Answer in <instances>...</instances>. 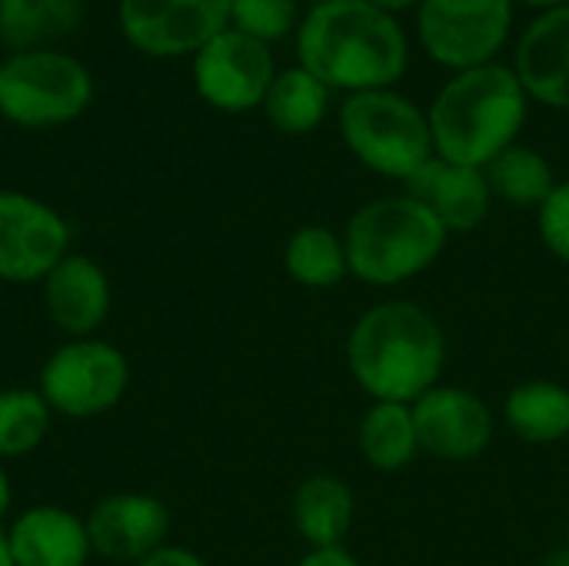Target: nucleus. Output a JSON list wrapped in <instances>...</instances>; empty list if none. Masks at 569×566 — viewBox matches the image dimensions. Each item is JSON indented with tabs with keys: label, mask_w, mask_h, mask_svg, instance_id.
<instances>
[{
	"label": "nucleus",
	"mask_w": 569,
	"mask_h": 566,
	"mask_svg": "<svg viewBox=\"0 0 569 566\" xmlns=\"http://www.w3.org/2000/svg\"><path fill=\"white\" fill-rule=\"evenodd\" d=\"M297 566H363L350 550L333 547V550H310Z\"/></svg>",
	"instance_id": "29"
},
{
	"label": "nucleus",
	"mask_w": 569,
	"mask_h": 566,
	"mask_svg": "<svg viewBox=\"0 0 569 566\" xmlns=\"http://www.w3.org/2000/svg\"><path fill=\"white\" fill-rule=\"evenodd\" d=\"M50 430V407L40 390H0V460L23 457L43 444Z\"/></svg>",
	"instance_id": "25"
},
{
	"label": "nucleus",
	"mask_w": 569,
	"mask_h": 566,
	"mask_svg": "<svg viewBox=\"0 0 569 566\" xmlns=\"http://www.w3.org/2000/svg\"><path fill=\"white\" fill-rule=\"evenodd\" d=\"M340 137L367 170L403 183L433 157L430 117L397 90L350 93L340 107Z\"/></svg>",
	"instance_id": "5"
},
{
	"label": "nucleus",
	"mask_w": 569,
	"mask_h": 566,
	"mask_svg": "<svg viewBox=\"0 0 569 566\" xmlns=\"http://www.w3.org/2000/svg\"><path fill=\"white\" fill-rule=\"evenodd\" d=\"M527 7H537V10H557V7H567L569 0H520Z\"/></svg>",
	"instance_id": "32"
},
{
	"label": "nucleus",
	"mask_w": 569,
	"mask_h": 566,
	"mask_svg": "<svg viewBox=\"0 0 569 566\" xmlns=\"http://www.w3.org/2000/svg\"><path fill=\"white\" fill-rule=\"evenodd\" d=\"M117 23L147 57H193L230 27V0H117Z\"/></svg>",
	"instance_id": "10"
},
{
	"label": "nucleus",
	"mask_w": 569,
	"mask_h": 566,
	"mask_svg": "<svg viewBox=\"0 0 569 566\" xmlns=\"http://www.w3.org/2000/svg\"><path fill=\"white\" fill-rule=\"evenodd\" d=\"M93 100L90 70L53 47L17 50L0 60V113L17 127H60Z\"/></svg>",
	"instance_id": "6"
},
{
	"label": "nucleus",
	"mask_w": 569,
	"mask_h": 566,
	"mask_svg": "<svg viewBox=\"0 0 569 566\" xmlns=\"http://www.w3.org/2000/svg\"><path fill=\"white\" fill-rule=\"evenodd\" d=\"M43 307L57 330L73 340L90 337L110 314V280L93 257L67 254L43 277Z\"/></svg>",
	"instance_id": "16"
},
{
	"label": "nucleus",
	"mask_w": 569,
	"mask_h": 566,
	"mask_svg": "<svg viewBox=\"0 0 569 566\" xmlns=\"http://www.w3.org/2000/svg\"><path fill=\"white\" fill-rule=\"evenodd\" d=\"M0 566H13V557H10V544H7V534L0 530Z\"/></svg>",
	"instance_id": "33"
},
{
	"label": "nucleus",
	"mask_w": 569,
	"mask_h": 566,
	"mask_svg": "<svg viewBox=\"0 0 569 566\" xmlns=\"http://www.w3.org/2000/svg\"><path fill=\"white\" fill-rule=\"evenodd\" d=\"M513 70L530 100L569 110V3L543 10L520 33Z\"/></svg>",
	"instance_id": "15"
},
{
	"label": "nucleus",
	"mask_w": 569,
	"mask_h": 566,
	"mask_svg": "<svg viewBox=\"0 0 569 566\" xmlns=\"http://www.w3.org/2000/svg\"><path fill=\"white\" fill-rule=\"evenodd\" d=\"M230 27L260 43H277L300 27V0H230Z\"/></svg>",
	"instance_id": "26"
},
{
	"label": "nucleus",
	"mask_w": 569,
	"mask_h": 566,
	"mask_svg": "<svg viewBox=\"0 0 569 566\" xmlns=\"http://www.w3.org/2000/svg\"><path fill=\"white\" fill-rule=\"evenodd\" d=\"M487 183L490 193L513 203V207H537L553 193L557 180H553V167L543 153H537L533 147L513 143L507 147L500 157H493L487 167Z\"/></svg>",
	"instance_id": "24"
},
{
	"label": "nucleus",
	"mask_w": 569,
	"mask_h": 566,
	"mask_svg": "<svg viewBox=\"0 0 569 566\" xmlns=\"http://www.w3.org/2000/svg\"><path fill=\"white\" fill-rule=\"evenodd\" d=\"M567 360H569V350H567Z\"/></svg>",
	"instance_id": "37"
},
{
	"label": "nucleus",
	"mask_w": 569,
	"mask_h": 566,
	"mask_svg": "<svg viewBox=\"0 0 569 566\" xmlns=\"http://www.w3.org/2000/svg\"><path fill=\"white\" fill-rule=\"evenodd\" d=\"M547 566H569V550H563V554H553V557L547 560Z\"/></svg>",
	"instance_id": "34"
},
{
	"label": "nucleus",
	"mask_w": 569,
	"mask_h": 566,
	"mask_svg": "<svg viewBox=\"0 0 569 566\" xmlns=\"http://www.w3.org/2000/svg\"><path fill=\"white\" fill-rule=\"evenodd\" d=\"M507 427L527 444L569 440V390L553 380L517 384L503 400Z\"/></svg>",
	"instance_id": "20"
},
{
	"label": "nucleus",
	"mask_w": 569,
	"mask_h": 566,
	"mask_svg": "<svg viewBox=\"0 0 569 566\" xmlns=\"http://www.w3.org/2000/svg\"><path fill=\"white\" fill-rule=\"evenodd\" d=\"M137 566H207V560L197 557L193 550H183V547H160L157 554H150Z\"/></svg>",
	"instance_id": "28"
},
{
	"label": "nucleus",
	"mask_w": 569,
	"mask_h": 566,
	"mask_svg": "<svg viewBox=\"0 0 569 566\" xmlns=\"http://www.w3.org/2000/svg\"><path fill=\"white\" fill-rule=\"evenodd\" d=\"M370 3H377L380 10H387V13H403V10H417L423 0H370Z\"/></svg>",
	"instance_id": "30"
},
{
	"label": "nucleus",
	"mask_w": 569,
	"mask_h": 566,
	"mask_svg": "<svg viewBox=\"0 0 569 566\" xmlns=\"http://www.w3.org/2000/svg\"><path fill=\"white\" fill-rule=\"evenodd\" d=\"M283 267L290 280L300 287H310V290L337 287L350 274L343 237H337L330 227L307 224L290 234L287 250H283Z\"/></svg>",
	"instance_id": "23"
},
{
	"label": "nucleus",
	"mask_w": 569,
	"mask_h": 566,
	"mask_svg": "<svg viewBox=\"0 0 569 566\" xmlns=\"http://www.w3.org/2000/svg\"><path fill=\"white\" fill-rule=\"evenodd\" d=\"M357 444H360L363 460L380 474H397V470L410 467L417 460V454H420L413 407L410 404L373 400L370 410L360 420Z\"/></svg>",
	"instance_id": "19"
},
{
	"label": "nucleus",
	"mask_w": 569,
	"mask_h": 566,
	"mask_svg": "<svg viewBox=\"0 0 569 566\" xmlns=\"http://www.w3.org/2000/svg\"><path fill=\"white\" fill-rule=\"evenodd\" d=\"M330 93L333 90L327 83H320L310 70L290 67L273 77V83L263 97V113L273 130L303 137L323 123V117L330 110Z\"/></svg>",
	"instance_id": "21"
},
{
	"label": "nucleus",
	"mask_w": 569,
	"mask_h": 566,
	"mask_svg": "<svg viewBox=\"0 0 569 566\" xmlns=\"http://www.w3.org/2000/svg\"><path fill=\"white\" fill-rule=\"evenodd\" d=\"M70 227L43 200L0 190V280L43 284V277L67 257Z\"/></svg>",
	"instance_id": "11"
},
{
	"label": "nucleus",
	"mask_w": 569,
	"mask_h": 566,
	"mask_svg": "<svg viewBox=\"0 0 569 566\" xmlns=\"http://www.w3.org/2000/svg\"><path fill=\"white\" fill-rule=\"evenodd\" d=\"M357 517V497L347 480L333 474L307 477L293 494V527L310 550L343 547Z\"/></svg>",
	"instance_id": "18"
},
{
	"label": "nucleus",
	"mask_w": 569,
	"mask_h": 566,
	"mask_svg": "<svg viewBox=\"0 0 569 566\" xmlns=\"http://www.w3.org/2000/svg\"><path fill=\"white\" fill-rule=\"evenodd\" d=\"M413 407V424L420 437V450L447 464H467L487 454L493 444V414L473 390L437 384Z\"/></svg>",
	"instance_id": "12"
},
{
	"label": "nucleus",
	"mask_w": 569,
	"mask_h": 566,
	"mask_svg": "<svg viewBox=\"0 0 569 566\" xmlns=\"http://www.w3.org/2000/svg\"><path fill=\"white\" fill-rule=\"evenodd\" d=\"M13 566H87V520L63 507H30L7 530Z\"/></svg>",
	"instance_id": "17"
},
{
	"label": "nucleus",
	"mask_w": 569,
	"mask_h": 566,
	"mask_svg": "<svg viewBox=\"0 0 569 566\" xmlns=\"http://www.w3.org/2000/svg\"><path fill=\"white\" fill-rule=\"evenodd\" d=\"M10 500H13V494H10V477H7V470H3V464H0V520H3L7 510H10Z\"/></svg>",
	"instance_id": "31"
},
{
	"label": "nucleus",
	"mask_w": 569,
	"mask_h": 566,
	"mask_svg": "<svg viewBox=\"0 0 569 566\" xmlns=\"http://www.w3.org/2000/svg\"><path fill=\"white\" fill-rule=\"evenodd\" d=\"M447 227L410 193L360 207L343 234L350 274L370 287H397L420 277L447 247Z\"/></svg>",
	"instance_id": "4"
},
{
	"label": "nucleus",
	"mask_w": 569,
	"mask_h": 566,
	"mask_svg": "<svg viewBox=\"0 0 569 566\" xmlns=\"http://www.w3.org/2000/svg\"><path fill=\"white\" fill-rule=\"evenodd\" d=\"M300 3H310V7H317V3H327V0H300Z\"/></svg>",
	"instance_id": "35"
},
{
	"label": "nucleus",
	"mask_w": 569,
	"mask_h": 566,
	"mask_svg": "<svg viewBox=\"0 0 569 566\" xmlns=\"http://www.w3.org/2000/svg\"><path fill=\"white\" fill-rule=\"evenodd\" d=\"M83 13V0H0V40L17 50L50 47L67 37Z\"/></svg>",
	"instance_id": "22"
},
{
	"label": "nucleus",
	"mask_w": 569,
	"mask_h": 566,
	"mask_svg": "<svg viewBox=\"0 0 569 566\" xmlns=\"http://www.w3.org/2000/svg\"><path fill=\"white\" fill-rule=\"evenodd\" d=\"M130 387L127 357L107 340H70L40 370V394L53 414L100 417L113 410Z\"/></svg>",
	"instance_id": "8"
},
{
	"label": "nucleus",
	"mask_w": 569,
	"mask_h": 566,
	"mask_svg": "<svg viewBox=\"0 0 569 566\" xmlns=\"http://www.w3.org/2000/svg\"><path fill=\"white\" fill-rule=\"evenodd\" d=\"M527 90L513 67L483 63L453 73L437 100L430 103V133L433 153L483 170L493 157L517 143L527 123Z\"/></svg>",
	"instance_id": "3"
},
{
	"label": "nucleus",
	"mask_w": 569,
	"mask_h": 566,
	"mask_svg": "<svg viewBox=\"0 0 569 566\" xmlns=\"http://www.w3.org/2000/svg\"><path fill=\"white\" fill-rule=\"evenodd\" d=\"M273 77L277 60L270 43H260L233 27L220 30L193 53V87L210 107L223 113H247L263 107Z\"/></svg>",
	"instance_id": "9"
},
{
	"label": "nucleus",
	"mask_w": 569,
	"mask_h": 566,
	"mask_svg": "<svg viewBox=\"0 0 569 566\" xmlns=\"http://www.w3.org/2000/svg\"><path fill=\"white\" fill-rule=\"evenodd\" d=\"M447 337L437 317L410 300L370 307L347 337V367L363 394L387 404H413L440 384Z\"/></svg>",
	"instance_id": "2"
},
{
	"label": "nucleus",
	"mask_w": 569,
	"mask_h": 566,
	"mask_svg": "<svg viewBox=\"0 0 569 566\" xmlns=\"http://www.w3.org/2000/svg\"><path fill=\"white\" fill-rule=\"evenodd\" d=\"M567 550H569V524H567Z\"/></svg>",
	"instance_id": "36"
},
{
	"label": "nucleus",
	"mask_w": 569,
	"mask_h": 566,
	"mask_svg": "<svg viewBox=\"0 0 569 566\" xmlns=\"http://www.w3.org/2000/svg\"><path fill=\"white\" fill-rule=\"evenodd\" d=\"M517 0H423L417 37L430 60L460 73L493 63L513 30Z\"/></svg>",
	"instance_id": "7"
},
{
	"label": "nucleus",
	"mask_w": 569,
	"mask_h": 566,
	"mask_svg": "<svg viewBox=\"0 0 569 566\" xmlns=\"http://www.w3.org/2000/svg\"><path fill=\"white\" fill-rule=\"evenodd\" d=\"M297 57L330 90H393L410 63L400 20L370 0H327L297 27Z\"/></svg>",
	"instance_id": "1"
},
{
	"label": "nucleus",
	"mask_w": 569,
	"mask_h": 566,
	"mask_svg": "<svg viewBox=\"0 0 569 566\" xmlns=\"http://www.w3.org/2000/svg\"><path fill=\"white\" fill-rule=\"evenodd\" d=\"M170 530V510L150 494H113L87 517L93 554L113 564H140L157 554Z\"/></svg>",
	"instance_id": "13"
},
{
	"label": "nucleus",
	"mask_w": 569,
	"mask_h": 566,
	"mask_svg": "<svg viewBox=\"0 0 569 566\" xmlns=\"http://www.w3.org/2000/svg\"><path fill=\"white\" fill-rule=\"evenodd\" d=\"M537 227L547 244V250L569 264V180L557 183L553 193L537 210Z\"/></svg>",
	"instance_id": "27"
},
{
	"label": "nucleus",
	"mask_w": 569,
	"mask_h": 566,
	"mask_svg": "<svg viewBox=\"0 0 569 566\" xmlns=\"http://www.w3.org/2000/svg\"><path fill=\"white\" fill-rule=\"evenodd\" d=\"M403 187L447 227V234H470L490 217L493 193L487 173L477 167H460L433 153Z\"/></svg>",
	"instance_id": "14"
}]
</instances>
